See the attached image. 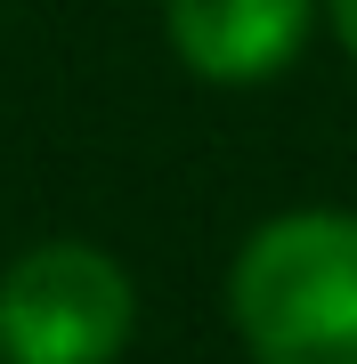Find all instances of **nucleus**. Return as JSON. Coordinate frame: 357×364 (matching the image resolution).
Here are the masks:
<instances>
[{"label": "nucleus", "mask_w": 357, "mask_h": 364, "mask_svg": "<svg viewBox=\"0 0 357 364\" xmlns=\"http://www.w3.org/2000/svg\"><path fill=\"white\" fill-rule=\"evenodd\" d=\"M333 9V33H341V49H349V65H357V0H325Z\"/></svg>", "instance_id": "nucleus-4"}, {"label": "nucleus", "mask_w": 357, "mask_h": 364, "mask_svg": "<svg viewBox=\"0 0 357 364\" xmlns=\"http://www.w3.org/2000/svg\"><path fill=\"white\" fill-rule=\"evenodd\" d=\"M317 0H162V25L187 73L203 81H268L301 57Z\"/></svg>", "instance_id": "nucleus-3"}, {"label": "nucleus", "mask_w": 357, "mask_h": 364, "mask_svg": "<svg viewBox=\"0 0 357 364\" xmlns=\"http://www.w3.org/2000/svg\"><path fill=\"white\" fill-rule=\"evenodd\" d=\"M130 275L90 243H41L0 275V356L9 364H114L130 340Z\"/></svg>", "instance_id": "nucleus-2"}, {"label": "nucleus", "mask_w": 357, "mask_h": 364, "mask_svg": "<svg viewBox=\"0 0 357 364\" xmlns=\"http://www.w3.org/2000/svg\"><path fill=\"white\" fill-rule=\"evenodd\" d=\"M252 364H357V210H284L227 275Z\"/></svg>", "instance_id": "nucleus-1"}]
</instances>
